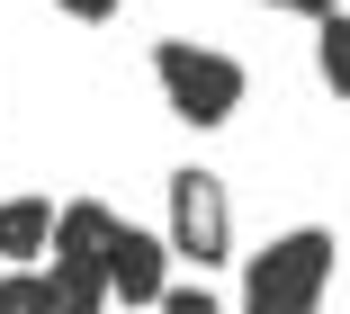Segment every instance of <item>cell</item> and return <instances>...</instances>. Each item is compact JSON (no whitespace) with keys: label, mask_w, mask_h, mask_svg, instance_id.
<instances>
[{"label":"cell","mask_w":350,"mask_h":314,"mask_svg":"<svg viewBox=\"0 0 350 314\" xmlns=\"http://www.w3.org/2000/svg\"><path fill=\"white\" fill-rule=\"evenodd\" d=\"M117 233H126V215H117V207L72 198V207L54 215V252H63V261H108V252H117Z\"/></svg>","instance_id":"5"},{"label":"cell","mask_w":350,"mask_h":314,"mask_svg":"<svg viewBox=\"0 0 350 314\" xmlns=\"http://www.w3.org/2000/svg\"><path fill=\"white\" fill-rule=\"evenodd\" d=\"M45 296H54V314H99L117 287H108V261H45Z\"/></svg>","instance_id":"7"},{"label":"cell","mask_w":350,"mask_h":314,"mask_svg":"<svg viewBox=\"0 0 350 314\" xmlns=\"http://www.w3.org/2000/svg\"><path fill=\"white\" fill-rule=\"evenodd\" d=\"M54 198H0V270H18L36 252H54Z\"/></svg>","instance_id":"6"},{"label":"cell","mask_w":350,"mask_h":314,"mask_svg":"<svg viewBox=\"0 0 350 314\" xmlns=\"http://www.w3.org/2000/svg\"><path fill=\"white\" fill-rule=\"evenodd\" d=\"M108 287H117L126 305H162V296H171V233L126 224L117 252H108Z\"/></svg>","instance_id":"4"},{"label":"cell","mask_w":350,"mask_h":314,"mask_svg":"<svg viewBox=\"0 0 350 314\" xmlns=\"http://www.w3.org/2000/svg\"><path fill=\"white\" fill-rule=\"evenodd\" d=\"M323 90H332V99H350V10H341V18H323Z\"/></svg>","instance_id":"9"},{"label":"cell","mask_w":350,"mask_h":314,"mask_svg":"<svg viewBox=\"0 0 350 314\" xmlns=\"http://www.w3.org/2000/svg\"><path fill=\"white\" fill-rule=\"evenodd\" d=\"M54 10H72V18H90V27H99V18H117V0H54Z\"/></svg>","instance_id":"12"},{"label":"cell","mask_w":350,"mask_h":314,"mask_svg":"<svg viewBox=\"0 0 350 314\" xmlns=\"http://www.w3.org/2000/svg\"><path fill=\"white\" fill-rule=\"evenodd\" d=\"M225 243H234V207H225L216 171H171V252L225 261Z\"/></svg>","instance_id":"3"},{"label":"cell","mask_w":350,"mask_h":314,"mask_svg":"<svg viewBox=\"0 0 350 314\" xmlns=\"http://www.w3.org/2000/svg\"><path fill=\"white\" fill-rule=\"evenodd\" d=\"M332 287V233L323 224H297L243 270V314H314Z\"/></svg>","instance_id":"1"},{"label":"cell","mask_w":350,"mask_h":314,"mask_svg":"<svg viewBox=\"0 0 350 314\" xmlns=\"http://www.w3.org/2000/svg\"><path fill=\"white\" fill-rule=\"evenodd\" d=\"M260 10H297V18H341V0H260Z\"/></svg>","instance_id":"11"},{"label":"cell","mask_w":350,"mask_h":314,"mask_svg":"<svg viewBox=\"0 0 350 314\" xmlns=\"http://www.w3.org/2000/svg\"><path fill=\"white\" fill-rule=\"evenodd\" d=\"M162 314H216V296H206V287H171Z\"/></svg>","instance_id":"10"},{"label":"cell","mask_w":350,"mask_h":314,"mask_svg":"<svg viewBox=\"0 0 350 314\" xmlns=\"http://www.w3.org/2000/svg\"><path fill=\"white\" fill-rule=\"evenodd\" d=\"M153 72H162V99H171L189 126H225V117L243 108V63L216 54V45L162 36V45H153Z\"/></svg>","instance_id":"2"},{"label":"cell","mask_w":350,"mask_h":314,"mask_svg":"<svg viewBox=\"0 0 350 314\" xmlns=\"http://www.w3.org/2000/svg\"><path fill=\"white\" fill-rule=\"evenodd\" d=\"M0 314H54L45 270H0Z\"/></svg>","instance_id":"8"}]
</instances>
